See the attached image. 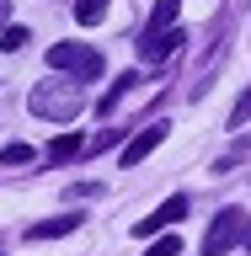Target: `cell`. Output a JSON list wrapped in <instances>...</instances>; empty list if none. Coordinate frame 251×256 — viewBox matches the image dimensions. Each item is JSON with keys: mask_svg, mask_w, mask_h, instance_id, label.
<instances>
[{"mask_svg": "<svg viewBox=\"0 0 251 256\" xmlns=\"http://www.w3.org/2000/svg\"><path fill=\"white\" fill-rule=\"evenodd\" d=\"M6 16H11V0H0V22H6Z\"/></svg>", "mask_w": 251, "mask_h": 256, "instance_id": "17", "label": "cell"}, {"mask_svg": "<svg viewBox=\"0 0 251 256\" xmlns=\"http://www.w3.org/2000/svg\"><path fill=\"white\" fill-rule=\"evenodd\" d=\"M182 214H187V198H166V203H160L150 219H139V224H134V235H160V230H171Z\"/></svg>", "mask_w": 251, "mask_h": 256, "instance_id": "5", "label": "cell"}, {"mask_svg": "<svg viewBox=\"0 0 251 256\" xmlns=\"http://www.w3.org/2000/svg\"><path fill=\"white\" fill-rule=\"evenodd\" d=\"M27 43H32L27 27H6V32H0V48H11V54H16V48H27Z\"/></svg>", "mask_w": 251, "mask_h": 256, "instance_id": "14", "label": "cell"}, {"mask_svg": "<svg viewBox=\"0 0 251 256\" xmlns=\"http://www.w3.org/2000/svg\"><path fill=\"white\" fill-rule=\"evenodd\" d=\"M246 118H251V91H246V96H240V102H235V112H230V128H240V123H246Z\"/></svg>", "mask_w": 251, "mask_h": 256, "instance_id": "15", "label": "cell"}, {"mask_svg": "<svg viewBox=\"0 0 251 256\" xmlns=\"http://www.w3.org/2000/svg\"><path fill=\"white\" fill-rule=\"evenodd\" d=\"M48 64H54V70H70L80 86L102 75V54H96V48H80V43H54L48 48Z\"/></svg>", "mask_w": 251, "mask_h": 256, "instance_id": "2", "label": "cell"}, {"mask_svg": "<svg viewBox=\"0 0 251 256\" xmlns=\"http://www.w3.org/2000/svg\"><path fill=\"white\" fill-rule=\"evenodd\" d=\"M70 230H80V214H59V219L32 224V230H27V240H54V235H70Z\"/></svg>", "mask_w": 251, "mask_h": 256, "instance_id": "7", "label": "cell"}, {"mask_svg": "<svg viewBox=\"0 0 251 256\" xmlns=\"http://www.w3.org/2000/svg\"><path fill=\"white\" fill-rule=\"evenodd\" d=\"M235 240H246V214H240V208H224L219 219L208 224V235H203V251H208V256H224L230 246H235Z\"/></svg>", "mask_w": 251, "mask_h": 256, "instance_id": "3", "label": "cell"}, {"mask_svg": "<svg viewBox=\"0 0 251 256\" xmlns=\"http://www.w3.org/2000/svg\"><path fill=\"white\" fill-rule=\"evenodd\" d=\"M80 155V134H59V139L48 144V166H64V160Z\"/></svg>", "mask_w": 251, "mask_h": 256, "instance_id": "10", "label": "cell"}, {"mask_svg": "<svg viewBox=\"0 0 251 256\" xmlns=\"http://www.w3.org/2000/svg\"><path fill=\"white\" fill-rule=\"evenodd\" d=\"M80 102H86V96H80V86H70V80H43V86L27 96V107L38 112V118H59V123L75 118Z\"/></svg>", "mask_w": 251, "mask_h": 256, "instance_id": "1", "label": "cell"}, {"mask_svg": "<svg viewBox=\"0 0 251 256\" xmlns=\"http://www.w3.org/2000/svg\"><path fill=\"white\" fill-rule=\"evenodd\" d=\"M166 134H171L166 123H150V128H139V134H134V139H128L123 150H118V160H123V171H128V166H139V160L150 155V150H155V144L166 139Z\"/></svg>", "mask_w": 251, "mask_h": 256, "instance_id": "4", "label": "cell"}, {"mask_svg": "<svg viewBox=\"0 0 251 256\" xmlns=\"http://www.w3.org/2000/svg\"><path fill=\"white\" fill-rule=\"evenodd\" d=\"M144 256H182V235H176V230H166V235H160Z\"/></svg>", "mask_w": 251, "mask_h": 256, "instance_id": "12", "label": "cell"}, {"mask_svg": "<svg viewBox=\"0 0 251 256\" xmlns=\"http://www.w3.org/2000/svg\"><path fill=\"white\" fill-rule=\"evenodd\" d=\"M182 43H187V32H182V27H166V32H155V38H144V59H150V64H166Z\"/></svg>", "mask_w": 251, "mask_h": 256, "instance_id": "6", "label": "cell"}, {"mask_svg": "<svg viewBox=\"0 0 251 256\" xmlns=\"http://www.w3.org/2000/svg\"><path fill=\"white\" fill-rule=\"evenodd\" d=\"M0 160H6V166H27V160H32V144H6Z\"/></svg>", "mask_w": 251, "mask_h": 256, "instance_id": "13", "label": "cell"}, {"mask_svg": "<svg viewBox=\"0 0 251 256\" xmlns=\"http://www.w3.org/2000/svg\"><path fill=\"white\" fill-rule=\"evenodd\" d=\"M176 11H182V0H160L155 11H150V27H144V38H155V32L176 27Z\"/></svg>", "mask_w": 251, "mask_h": 256, "instance_id": "8", "label": "cell"}, {"mask_svg": "<svg viewBox=\"0 0 251 256\" xmlns=\"http://www.w3.org/2000/svg\"><path fill=\"white\" fill-rule=\"evenodd\" d=\"M107 144H118V128H102V134L91 139V150H107Z\"/></svg>", "mask_w": 251, "mask_h": 256, "instance_id": "16", "label": "cell"}, {"mask_svg": "<svg viewBox=\"0 0 251 256\" xmlns=\"http://www.w3.org/2000/svg\"><path fill=\"white\" fill-rule=\"evenodd\" d=\"M134 86H139V75H134V70H123V75L112 80V91H107V96H102V107H96V112H102V118H107V112H112V107H118V102H123V96H128V91H134Z\"/></svg>", "mask_w": 251, "mask_h": 256, "instance_id": "9", "label": "cell"}, {"mask_svg": "<svg viewBox=\"0 0 251 256\" xmlns=\"http://www.w3.org/2000/svg\"><path fill=\"white\" fill-rule=\"evenodd\" d=\"M107 6H112V0H75V22H80V27H96V22L107 16Z\"/></svg>", "mask_w": 251, "mask_h": 256, "instance_id": "11", "label": "cell"}]
</instances>
